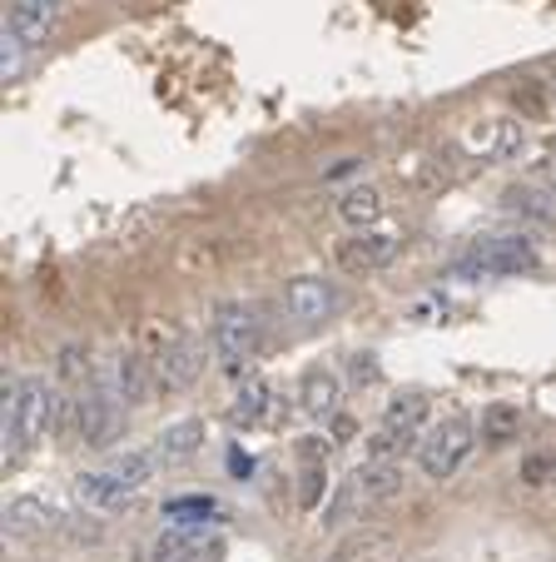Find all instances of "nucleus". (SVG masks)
Listing matches in <instances>:
<instances>
[{"mask_svg": "<svg viewBox=\"0 0 556 562\" xmlns=\"http://www.w3.org/2000/svg\"><path fill=\"white\" fill-rule=\"evenodd\" d=\"M164 518L184 522V528H200V522H214V518H219V503L204 498V493H190V498H169V503H164Z\"/></svg>", "mask_w": 556, "mask_h": 562, "instance_id": "4be33fe9", "label": "nucleus"}, {"mask_svg": "<svg viewBox=\"0 0 556 562\" xmlns=\"http://www.w3.org/2000/svg\"><path fill=\"white\" fill-rule=\"evenodd\" d=\"M473 443L477 438H473V424H467V418H442V424L418 443V468L442 483V477H452L462 463H467Z\"/></svg>", "mask_w": 556, "mask_h": 562, "instance_id": "20e7f679", "label": "nucleus"}, {"mask_svg": "<svg viewBox=\"0 0 556 562\" xmlns=\"http://www.w3.org/2000/svg\"><path fill=\"white\" fill-rule=\"evenodd\" d=\"M457 269L462 274L512 279V274H536V269H542V255H536V245L522 239V234H492V239H477Z\"/></svg>", "mask_w": 556, "mask_h": 562, "instance_id": "7ed1b4c3", "label": "nucleus"}, {"mask_svg": "<svg viewBox=\"0 0 556 562\" xmlns=\"http://www.w3.org/2000/svg\"><path fill=\"white\" fill-rule=\"evenodd\" d=\"M204 418H179V424L159 428V438L149 443V453H155L159 468H179V463H190L194 453L204 448Z\"/></svg>", "mask_w": 556, "mask_h": 562, "instance_id": "9b49d317", "label": "nucleus"}, {"mask_svg": "<svg viewBox=\"0 0 556 562\" xmlns=\"http://www.w3.org/2000/svg\"><path fill=\"white\" fill-rule=\"evenodd\" d=\"M338 214H343L353 229H367V224L383 220V194L373 184H358V190H343L338 194Z\"/></svg>", "mask_w": 556, "mask_h": 562, "instance_id": "6ab92c4d", "label": "nucleus"}, {"mask_svg": "<svg viewBox=\"0 0 556 562\" xmlns=\"http://www.w3.org/2000/svg\"><path fill=\"white\" fill-rule=\"evenodd\" d=\"M115 393L125 398V404H145L149 393V369L139 353H120L115 359Z\"/></svg>", "mask_w": 556, "mask_h": 562, "instance_id": "aec40b11", "label": "nucleus"}, {"mask_svg": "<svg viewBox=\"0 0 556 562\" xmlns=\"http://www.w3.org/2000/svg\"><path fill=\"white\" fill-rule=\"evenodd\" d=\"M432 418V398L428 393H402V398H393L388 414H383V424H398V428H412V434H422V424Z\"/></svg>", "mask_w": 556, "mask_h": 562, "instance_id": "412c9836", "label": "nucleus"}, {"mask_svg": "<svg viewBox=\"0 0 556 562\" xmlns=\"http://www.w3.org/2000/svg\"><path fill=\"white\" fill-rule=\"evenodd\" d=\"M155 562H204V548L194 532H164V538L155 542Z\"/></svg>", "mask_w": 556, "mask_h": 562, "instance_id": "b1692460", "label": "nucleus"}, {"mask_svg": "<svg viewBox=\"0 0 556 562\" xmlns=\"http://www.w3.org/2000/svg\"><path fill=\"white\" fill-rule=\"evenodd\" d=\"M353 379L358 383H373V379H378V363H373V353H353Z\"/></svg>", "mask_w": 556, "mask_h": 562, "instance_id": "c85d7f7f", "label": "nucleus"}, {"mask_svg": "<svg viewBox=\"0 0 556 562\" xmlns=\"http://www.w3.org/2000/svg\"><path fill=\"white\" fill-rule=\"evenodd\" d=\"M284 414H288V404L273 393L269 379H259V373L243 379V389L234 393V404H229L234 428H273V424H284Z\"/></svg>", "mask_w": 556, "mask_h": 562, "instance_id": "423d86ee", "label": "nucleus"}, {"mask_svg": "<svg viewBox=\"0 0 556 562\" xmlns=\"http://www.w3.org/2000/svg\"><path fill=\"white\" fill-rule=\"evenodd\" d=\"M55 389L45 379H15L5 389V408H0V458L15 463L25 448H35L55 428Z\"/></svg>", "mask_w": 556, "mask_h": 562, "instance_id": "f257e3e1", "label": "nucleus"}, {"mask_svg": "<svg viewBox=\"0 0 556 562\" xmlns=\"http://www.w3.org/2000/svg\"><path fill=\"white\" fill-rule=\"evenodd\" d=\"M546 473H556V458H526V463H522L526 483H546Z\"/></svg>", "mask_w": 556, "mask_h": 562, "instance_id": "cd10ccee", "label": "nucleus"}, {"mask_svg": "<svg viewBox=\"0 0 556 562\" xmlns=\"http://www.w3.org/2000/svg\"><path fill=\"white\" fill-rule=\"evenodd\" d=\"M348 483H353V493H358V503H363V508L388 503L393 493L402 488V463H398V458H367V463L358 468Z\"/></svg>", "mask_w": 556, "mask_h": 562, "instance_id": "4468645a", "label": "nucleus"}, {"mask_svg": "<svg viewBox=\"0 0 556 562\" xmlns=\"http://www.w3.org/2000/svg\"><path fill=\"white\" fill-rule=\"evenodd\" d=\"M318 493H324V468L308 458V468H304V508H318Z\"/></svg>", "mask_w": 556, "mask_h": 562, "instance_id": "bb28decb", "label": "nucleus"}, {"mask_svg": "<svg viewBox=\"0 0 556 562\" xmlns=\"http://www.w3.org/2000/svg\"><path fill=\"white\" fill-rule=\"evenodd\" d=\"M402 249V234L393 229H358L353 239H343L338 245V265L348 269V274H373V269L393 265Z\"/></svg>", "mask_w": 556, "mask_h": 562, "instance_id": "0eeeda50", "label": "nucleus"}, {"mask_svg": "<svg viewBox=\"0 0 556 562\" xmlns=\"http://www.w3.org/2000/svg\"><path fill=\"white\" fill-rule=\"evenodd\" d=\"M60 528V508L50 498H35V493H15L5 503V532L11 538H35V532Z\"/></svg>", "mask_w": 556, "mask_h": 562, "instance_id": "ddd939ff", "label": "nucleus"}, {"mask_svg": "<svg viewBox=\"0 0 556 562\" xmlns=\"http://www.w3.org/2000/svg\"><path fill=\"white\" fill-rule=\"evenodd\" d=\"M105 473L115 477V483H125L129 493H135V488H145L149 477L159 473V463H155V453H149V448H125V453H115V458L105 463Z\"/></svg>", "mask_w": 556, "mask_h": 562, "instance_id": "a211bd4d", "label": "nucleus"}, {"mask_svg": "<svg viewBox=\"0 0 556 562\" xmlns=\"http://www.w3.org/2000/svg\"><path fill=\"white\" fill-rule=\"evenodd\" d=\"M507 214H522V220L532 224H556V190H546L542 180L536 184H512V190L502 194Z\"/></svg>", "mask_w": 556, "mask_h": 562, "instance_id": "dca6fc26", "label": "nucleus"}, {"mask_svg": "<svg viewBox=\"0 0 556 562\" xmlns=\"http://www.w3.org/2000/svg\"><path fill=\"white\" fill-rule=\"evenodd\" d=\"M552 100H556V75H552Z\"/></svg>", "mask_w": 556, "mask_h": 562, "instance_id": "7c9ffc66", "label": "nucleus"}, {"mask_svg": "<svg viewBox=\"0 0 556 562\" xmlns=\"http://www.w3.org/2000/svg\"><path fill=\"white\" fill-rule=\"evenodd\" d=\"M522 434V414H517V408H487L483 414V438L487 443H512V438Z\"/></svg>", "mask_w": 556, "mask_h": 562, "instance_id": "393cba45", "label": "nucleus"}, {"mask_svg": "<svg viewBox=\"0 0 556 562\" xmlns=\"http://www.w3.org/2000/svg\"><path fill=\"white\" fill-rule=\"evenodd\" d=\"M75 498L84 503V508H100V513H115L129 503V488L125 483H115V477L100 468V473H80L75 477Z\"/></svg>", "mask_w": 556, "mask_h": 562, "instance_id": "f3484780", "label": "nucleus"}, {"mask_svg": "<svg viewBox=\"0 0 556 562\" xmlns=\"http://www.w3.org/2000/svg\"><path fill=\"white\" fill-rule=\"evenodd\" d=\"M25 50H31V45L5 31V41H0V75H5V80H21L25 75Z\"/></svg>", "mask_w": 556, "mask_h": 562, "instance_id": "a878e982", "label": "nucleus"}, {"mask_svg": "<svg viewBox=\"0 0 556 562\" xmlns=\"http://www.w3.org/2000/svg\"><path fill=\"white\" fill-rule=\"evenodd\" d=\"M333 308H338L333 279H324V274H298V279H288V284H284V314L298 318V324H324Z\"/></svg>", "mask_w": 556, "mask_h": 562, "instance_id": "6e6552de", "label": "nucleus"}, {"mask_svg": "<svg viewBox=\"0 0 556 562\" xmlns=\"http://www.w3.org/2000/svg\"><path fill=\"white\" fill-rule=\"evenodd\" d=\"M338 398H343V383H338L333 369H324V363H314V369L304 373V383H298V408L314 418H328L338 408Z\"/></svg>", "mask_w": 556, "mask_h": 562, "instance_id": "2eb2a0df", "label": "nucleus"}, {"mask_svg": "<svg viewBox=\"0 0 556 562\" xmlns=\"http://www.w3.org/2000/svg\"><path fill=\"white\" fill-rule=\"evenodd\" d=\"M200 373H204V344L190 339V334H179L174 344H164V353L155 359V383H159L164 393L190 389Z\"/></svg>", "mask_w": 556, "mask_h": 562, "instance_id": "1a4fd4ad", "label": "nucleus"}, {"mask_svg": "<svg viewBox=\"0 0 556 562\" xmlns=\"http://www.w3.org/2000/svg\"><path fill=\"white\" fill-rule=\"evenodd\" d=\"M467 155H477V159H512L517 149H522V125L517 120H477L473 130H467Z\"/></svg>", "mask_w": 556, "mask_h": 562, "instance_id": "f8f14e48", "label": "nucleus"}, {"mask_svg": "<svg viewBox=\"0 0 556 562\" xmlns=\"http://www.w3.org/2000/svg\"><path fill=\"white\" fill-rule=\"evenodd\" d=\"M536 180H542V184H546V190H556V155L536 159Z\"/></svg>", "mask_w": 556, "mask_h": 562, "instance_id": "c756f323", "label": "nucleus"}, {"mask_svg": "<svg viewBox=\"0 0 556 562\" xmlns=\"http://www.w3.org/2000/svg\"><path fill=\"white\" fill-rule=\"evenodd\" d=\"M422 438L412 434V428H398V424H383L378 434L367 438V458H402V453H412Z\"/></svg>", "mask_w": 556, "mask_h": 562, "instance_id": "5701e85b", "label": "nucleus"}, {"mask_svg": "<svg viewBox=\"0 0 556 562\" xmlns=\"http://www.w3.org/2000/svg\"><path fill=\"white\" fill-rule=\"evenodd\" d=\"M60 11H65L60 0H15L11 15H5V31L35 50V45H45L55 35V25H60Z\"/></svg>", "mask_w": 556, "mask_h": 562, "instance_id": "9d476101", "label": "nucleus"}, {"mask_svg": "<svg viewBox=\"0 0 556 562\" xmlns=\"http://www.w3.org/2000/svg\"><path fill=\"white\" fill-rule=\"evenodd\" d=\"M209 349L219 353L229 369H243V363H249L253 353L263 349L259 314H253L249 304H239V299L219 304V308H214V318H209Z\"/></svg>", "mask_w": 556, "mask_h": 562, "instance_id": "f03ea898", "label": "nucleus"}, {"mask_svg": "<svg viewBox=\"0 0 556 562\" xmlns=\"http://www.w3.org/2000/svg\"><path fill=\"white\" fill-rule=\"evenodd\" d=\"M120 408H125V398H120L110 383L95 379L80 398H75V434H80L90 448H105L120 428Z\"/></svg>", "mask_w": 556, "mask_h": 562, "instance_id": "39448f33", "label": "nucleus"}]
</instances>
